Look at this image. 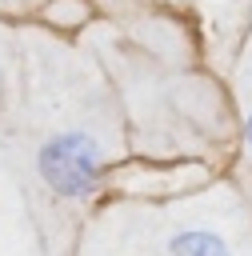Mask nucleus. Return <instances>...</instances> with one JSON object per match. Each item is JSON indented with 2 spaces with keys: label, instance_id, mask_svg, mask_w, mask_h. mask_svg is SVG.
Instances as JSON below:
<instances>
[{
  "label": "nucleus",
  "instance_id": "obj_2",
  "mask_svg": "<svg viewBox=\"0 0 252 256\" xmlns=\"http://www.w3.org/2000/svg\"><path fill=\"white\" fill-rule=\"evenodd\" d=\"M168 256H232V248L212 228H176L168 236Z\"/></svg>",
  "mask_w": 252,
  "mask_h": 256
},
{
  "label": "nucleus",
  "instance_id": "obj_3",
  "mask_svg": "<svg viewBox=\"0 0 252 256\" xmlns=\"http://www.w3.org/2000/svg\"><path fill=\"white\" fill-rule=\"evenodd\" d=\"M244 144H248V156H252V104L244 112Z\"/></svg>",
  "mask_w": 252,
  "mask_h": 256
},
{
  "label": "nucleus",
  "instance_id": "obj_1",
  "mask_svg": "<svg viewBox=\"0 0 252 256\" xmlns=\"http://www.w3.org/2000/svg\"><path fill=\"white\" fill-rule=\"evenodd\" d=\"M32 168L56 200H84L100 188V176L108 168V144L92 124H60L40 136Z\"/></svg>",
  "mask_w": 252,
  "mask_h": 256
}]
</instances>
